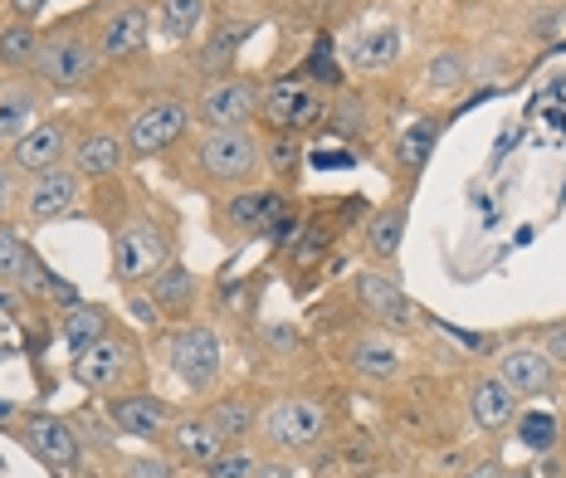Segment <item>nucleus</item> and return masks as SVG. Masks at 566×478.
Instances as JSON below:
<instances>
[{
	"label": "nucleus",
	"mask_w": 566,
	"mask_h": 478,
	"mask_svg": "<svg viewBox=\"0 0 566 478\" xmlns=\"http://www.w3.org/2000/svg\"><path fill=\"white\" fill-rule=\"evenodd\" d=\"M279 210H283V195L274 191V185H254V191L230 195L226 225L240 230V235H264V230L279 220Z\"/></svg>",
	"instance_id": "obj_17"
},
{
	"label": "nucleus",
	"mask_w": 566,
	"mask_h": 478,
	"mask_svg": "<svg viewBox=\"0 0 566 478\" xmlns=\"http://www.w3.org/2000/svg\"><path fill=\"white\" fill-rule=\"evenodd\" d=\"M34 60H40V34H34L30 25L0 30V64L6 68H34Z\"/></svg>",
	"instance_id": "obj_29"
},
{
	"label": "nucleus",
	"mask_w": 566,
	"mask_h": 478,
	"mask_svg": "<svg viewBox=\"0 0 566 478\" xmlns=\"http://www.w3.org/2000/svg\"><path fill=\"white\" fill-rule=\"evenodd\" d=\"M108 415H113V425L123 429V435H133V439H161V429L171 425V411L147 391L117 395V401L108 405Z\"/></svg>",
	"instance_id": "obj_16"
},
{
	"label": "nucleus",
	"mask_w": 566,
	"mask_h": 478,
	"mask_svg": "<svg viewBox=\"0 0 566 478\" xmlns=\"http://www.w3.org/2000/svg\"><path fill=\"white\" fill-rule=\"evenodd\" d=\"M34 93L30 88H20V84H10V88H0V147H15L20 137L34 127Z\"/></svg>",
	"instance_id": "obj_24"
},
{
	"label": "nucleus",
	"mask_w": 566,
	"mask_h": 478,
	"mask_svg": "<svg viewBox=\"0 0 566 478\" xmlns=\"http://www.w3.org/2000/svg\"><path fill=\"white\" fill-rule=\"evenodd\" d=\"M20 195V185H15V167H0V215L10 210V201Z\"/></svg>",
	"instance_id": "obj_40"
},
{
	"label": "nucleus",
	"mask_w": 566,
	"mask_h": 478,
	"mask_svg": "<svg viewBox=\"0 0 566 478\" xmlns=\"http://www.w3.org/2000/svg\"><path fill=\"white\" fill-rule=\"evenodd\" d=\"M424 147H430V127H416V132L406 137V157H416V161H420V157H424Z\"/></svg>",
	"instance_id": "obj_42"
},
{
	"label": "nucleus",
	"mask_w": 566,
	"mask_h": 478,
	"mask_svg": "<svg viewBox=\"0 0 566 478\" xmlns=\"http://www.w3.org/2000/svg\"><path fill=\"white\" fill-rule=\"evenodd\" d=\"M20 439H25L50 469H74L78 464V435H74V425L59 415H30L25 425H20Z\"/></svg>",
	"instance_id": "obj_12"
},
{
	"label": "nucleus",
	"mask_w": 566,
	"mask_h": 478,
	"mask_svg": "<svg viewBox=\"0 0 566 478\" xmlns=\"http://www.w3.org/2000/svg\"><path fill=\"white\" fill-rule=\"evenodd\" d=\"M503 478H527V474H503Z\"/></svg>",
	"instance_id": "obj_47"
},
{
	"label": "nucleus",
	"mask_w": 566,
	"mask_h": 478,
	"mask_svg": "<svg viewBox=\"0 0 566 478\" xmlns=\"http://www.w3.org/2000/svg\"><path fill=\"white\" fill-rule=\"evenodd\" d=\"M98 337H108V312L93 308V302H74L64 318V342L74 347V352H84V347H93Z\"/></svg>",
	"instance_id": "obj_26"
},
{
	"label": "nucleus",
	"mask_w": 566,
	"mask_h": 478,
	"mask_svg": "<svg viewBox=\"0 0 566 478\" xmlns=\"http://www.w3.org/2000/svg\"><path fill=\"white\" fill-rule=\"evenodd\" d=\"M200 6H206V0H167V6H161V34H167V40H191V30H196V20H200Z\"/></svg>",
	"instance_id": "obj_31"
},
{
	"label": "nucleus",
	"mask_w": 566,
	"mask_h": 478,
	"mask_svg": "<svg viewBox=\"0 0 566 478\" xmlns=\"http://www.w3.org/2000/svg\"><path fill=\"white\" fill-rule=\"evenodd\" d=\"M259 113L279 127V132H303V127L327 118V98L303 78H274L259 88Z\"/></svg>",
	"instance_id": "obj_4"
},
{
	"label": "nucleus",
	"mask_w": 566,
	"mask_h": 478,
	"mask_svg": "<svg viewBox=\"0 0 566 478\" xmlns=\"http://www.w3.org/2000/svg\"><path fill=\"white\" fill-rule=\"evenodd\" d=\"M469 478H503V469H499V464H483V469H474Z\"/></svg>",
	"instance_id": "obj_45"
},
{
	"label": "nucleus",
	"mask_w": 566,
	"mask_h": 478,
	"mask_svg": "<svg viewBox=\"0 0 566 478\" xmlns=\"http://www.w3.org/2000/svg\"><path fill=\"white\" fill-rule=\"evenodd\" d=\"M542 352L552 357V367H566V322H557V328L542 332Z\"/></svg>",
	"instance_id": "obj_39"
},
{
	"label": "nucleus",
	"mask_w": 566,
	"mask_h": 478,
	"mask_svg": "<svg viewBox=\"0 0 566 478\" xmlns=\"http://www.w3.org/2000/svg\"><path fill=\"white\" fill-rule=\"evenodd\" d=\"M74 171L84 181H103V177H113V171H123V161H127V147H123V137H113V132H93L84 137V142L74 147Z\"/></svg>",
	"instance_id": "obj_20"
},
{
	"label": "nucleus",
	"mask_w": 566,
	"mask_h": 478,
	"mask_svg": "<svg viewBox=\"0 0 566 478\" xmlns=\"http://www.w3.org/2000/svg\"><path fill=\"white\" fill-rule=\"evenodd\" d=\"M69 161V127L50 118V123H34L15 147H10V167L25 171V177H44V171H59Z\"/></svg>",
	"instance_id": "obj_9"
},
{
	"label": "nucleus",
	"mask_w": 566,
	"mask_h": 478,
	"mask_svg": "<svg viewBox=\"0 0 566 478\" xmlns=\"http://www.w3.org/2000/svg\"><path fill=\"white\" fill-rule=\"evenodd\" d=\"M186 127H191V108H186L181 98H157L142 113H133V123H127V151H133V157H157Z\"/></svg>",
	"instance_id": "obj_6"
},
{
	"label": "nucleus",
	"mask_w": 566,
	"mask_h": 478,
	"mask_svg": "<svg viewBox=\"0 0 566 478\" xmlns=\"http://www.w3.org/2000/svg\"><path fill=\"white\" fill-rule=\"evenodd\" d=\"M562 439H566V425H562Z\"/></svg>",
	"instance_id": "obj_48"
},
{
	"label": "nucleus",
	"mask_w": 566,
	"mask_h": 478,
	"mask_svg": "<svg viewBox=\"0 0 566 478\" xmlns=\"http://www.w3.org/2000/svg\"><path fill=\"white\" fill-rule=\"evenodd\" d=\"M196 167L220 185H240L264 167V142L250 127H216L196 142Z\"/></svg>",
	"instance_id": "obj_1"
},
{
	"label": "nucleus",
	"mask_w": 566,
	"mask_h": 478,
	"mask_svg": "<svg viewBox=\"0 0 566 478\" xmlns=\"http://www.w3.org/2000/svg\"><path fill=\"white\" fill-rule=\"evenodd\" d=\"M264 337H269V347H274V352H293V347H298V332H293V328H269Z\"/></svg>",
	"instance_id": "obj_41"
},
{
	"label": "nucleus",
	"mask_w": 566,
	"mask_h": 478,
	"mask_svg": "<svg viewBox=\"0 0 566 478\" xmlns=\"http://www.w3.org/2000/svg\"><path fill=\"white\" fill-rule=\"evenodd\" d=\"M298 157H303V147L293 142V137H279V142H269V147H264V167L274 171L279 181H289L293 171H298Z\"/></svg>",
	"instance_id": "obj_35"
},
{
	"label": "nucleus",
	"mask_w": 566,
	"mask_h": 478,
	"mask_svg": "<svg viewBox=\"0 0 566 478\" xmlns=\"http://www.w3.org/2000/svg\"><path fill=\"white\" fill-rule=\"evenodd\" d=\"M127 312H133L137 328H157L161 322V308H157V298L151 294H127Z\"/></svg>",
	"instance_id": "obj_37"
},
{
	"label": "nucleus",
	"mask_w": 566,
	"mask_h": 478,
	"mask_svg": "<svg viewBox=\"0 0 566 478\" xmlns=\"http://www.w3.org/2000/svg\"><path fill=\"white\" fill-rule=\"evenodd\" d=\"M167 361H171V371H176V376H181L191 391H210V386L220 381V337H216V328L196 322V328L171 332Z\"/></svg>",
	"instance_id": "obj_5"
},
{
	"label": "nucleus",
	"mask_w": 566,
	"mask_h": 478,
	"mask_svg": "<svg viewBox=\"0 0 566 478\" xmlns=\"http://www.w3.org/2000/svg\"><path fill=\"white\" fill-rule=\"evenodd\" d=\"M400 240H406V205L376 210L371 225H367V249H371V259H396V254H400Z\"/></svg>",
	"instance_id": "obj_25"
},
{
	"label": "nucleus",
	"mask_w": 566,
	"mask_h": 478,
	"mask_svg": "<svg viewBox=\"0 0 566 478\" xmlns=\"http://www.w3.org/2000/svg\"><path fill=\"white\" fill-rule=\"evenodd\" d=\"M171 445L206 469V464L226 449V435H220V425L210 415H181V419H171Z\"/></svg>",
	"instance_id": "obj_18"
},
{
	"label": "nucleus",
	"mask_w": 566,
	"mask_h": 478,
	"mask_svg": "<svg viewBox=\"0 0 566 478\" xmlns=\"http://www.w3.org/2000/svg\"><path fill=\"white\" fill-rule=\"evenodd\" d=\"M352 367L371 381H391V376H400L406 357H400V347L391 342V337H361V342L352 347Z\"/></svg>",
	"instance_id": "obj_22"
},
{
	"label": "nucleus",
	"mask_w": 566,
	"mask_h": 478,
	"mask_svg": "<svg viewBox=\"0 0 566 478\" xmlns=\"http://www.w3.org/2000/svg\"><path fill=\"white\" fill-rule=\"evenodd\" d=\"M10 6H15L20 15H25V20H34V15H40V10H44V6H50V0H10Z\"/></svg>",
	"instance_id": "obj_44"
},
{
	"label": "nucleus",
	"mask_w": 566,
	"mask_h": 478,
	"mask_svg": "<svg viewBox=\"0 0 566 478\" xmlns=\"http://www.w3.org/2000/svg\"><path fill=\"white\" fill-rule=\"evenodd\" d=\"M10 415H15V405H6V401H0V419H10Z\"/></svg>",
	"instance_id": "obj_46"
},
{
	"label": "nucleus",
	"mask_w": 566,
	"mask_h": 478,
	"mask_svg": "<svg viewBox=\"0 0 566 478\" xmlns=\"http://www.w3.org/2000/svg\"><path fill=\"white\" fill-rule=\"evenodd\" d=\"M254 478H298V474H293L289 464H259V474H254Z\"/></svg>",
	"instance_id": "obj_43"
},
{
	"label": "nucleus",
	"mask_w": 566,
	"mask_h": 478,
	"mask_svg": "<svg viewBox=\"0 0 566 478\" xmlns=\"http://www.w3.org/2000/svg\"><path fill=\"white\" fill-rule=\"evenodd\" d=\"M133 371H137V352L123 342V337H98V342L84 347V352L74 357V381L84 391H93V395L117 391Z\"/></svg>",
	"instance_id": "obj_7"
},
{
	"label": "nucleus",
	"mask_w": 566,
	"mask_h": 478,
	"mask_svg": "<svg viewBox=\"0 0 566 478\" xmlns=\"http://www.w3.org/2000/svg\"><path fill=\"white\" fill-rule=\"evenodd\" d=\"M196 274L186 269V264H161L157 274H151V298H157L161 312H186L196 302Z\"/></svg>",
	"instance_id": "obj_23"
},
{
	"label": "nucleus",
	"mask_w": 566,
	"mask_h": 478,
	"mask_svg": "<svg viewBox=\"0 0 566 478\" xmlns=\"http://www.w3.org/2000/svg\"><path fill=\"white\" fill-rule=\"evenodd\" d=\"M259 454L254 449H244V445H226L216 454V459L206 464V478H254L259 474Z\"/></svg>",
	"instance_id": "obj_30"
},
{
	"label": "nucleus",
	"mask_w": 566,
	"mask_h": 478,
	"mask_svg": "<svg viewBox=\"0 0 566 478\" xmlns=\"http://www.w3.org/2000/svg\"><path fill=\"white\" fill-rule=\"evenodd\" d=\"M161 254H167V240L157 235L151 225H133V230H117L113 240V274L123 278H137V274H157L161 269Z\"/></svg>",
	"instance_id": "obj_14"
},
{
	"label": "nucleus",
	"mask_w": 566,
	"mask_h": 478,
	"mask_svg": "<svg viewBox=\"0 0 566 478\" xmlns=\"http://www.w3.org/2000/svg\"><path fill=\"white\" fill-rule=\"evenodd\" d=\"M123 478H176L171 459H157V454H137V459L123 464Z\"/></svg>",
	"instance_id": "obj_36"
},
{
	"label": "nucleus",
	"mask_w": 566,
	"mask_h": 478,
	"mask_svg": "<svg viewBox=\"0 0 566 478\" xmlns=\"http://www.w3.org/2000/svg\"><path fill=\"white\" fill-rule=\"evenodd\" d=\"M259 429H264V439L274 449H313L317 439L327 435V411L317 401H308V395H289V401H274L264 411V419H259Z\"/></svg>",
	"instance_id": "obj_3"
},
{
	"label": "nucleus",
	"mask_w": 566,
	"mask_h": 478,
	"mask_svg": "<svg viewBox=\"0 0 566 478\" xmlns=\"http://www.w3.org/2000/svg\"><path fill=\"white\" fill-rule=\"evenodd\" d=\"M147 44V10L142 6H123L117 15H108V25L98 34V54L103 60H127Z\"/></svg>",
	"instance_id": "obj_19"
},
{
	"label": "nucleus",
	"mask_w": 566,
	"mask_h": 478,
	"mask_svg": "<svg viewBox=\"0 0 566 478\" xmlns=\"http://www.w3.org/2000/svg\"><path fill=\"white\" fill-rule=\"evenodd\" d=\"M400 30H361L357 40L347 44V64L352 68H361V74H376V68H391L396 60H400Z\"/></svg>",
	"instance_id": "obj_21"
},
{
	"label": "nucleus",
	"mask_w": 566,
	"mask_h": 478,
	"mask_svg": "<svg viewBox=\"0 0 566 478\" xmlns=\"http://www.w3.org/2000/svg\"><path fill=\"white\" fill-rule=\"evenodd\" d=\"M313 74L317 78H327V84H342V74H337V64H333V40H323V44H317V50H313Z\"/></svg>",
	"instance_id": "obj_38"
},
{
	"label": "nucleus",
	"mask_w": 566,
	"mask_h": 478,
	"mask_svg": "<svg viewBox=\"0 0 566 478\" xmlns=\"http://www.w3.org/2000/svg\"><path fill=\"white\" fill-rule=\"evenodd\" d=\"M357 298H361V308L371 312V318H381L386 328H400V332H410L420 322V308L406 298V288L396 284L391 274H357Z\"/></svg>",
	"instance_id": "obj_10"
},
{
	"label": "nucleus",
	"mask_w": 566,
	"mask_h": 478,
	"mask_svg": "<svg viewBox=\"0 0 566 478\" xmlns=\"http://www.w3.org/2000/svg\"><path fill=\"white\" fill-rule=\"evenodd\" d=\"M254 113H259V84L240 74L216 78L196 103V118L206 123V132H216V127H250Z\"/></svg>",
	"instance_id": "obj_8"
},
{
	"label": "nucleus",
	"mask_w": 566,
	"mask_h": 478,
	"mask_svg": "<svg viewBox=\"0 0 566 478\" xmlns=\"http://www.w3.org/2000/svg\"><path fill=\"white\" fill-rule=\"evenodd\" d=\"M250 34H254V20H226V25L210 34L206 50H200V68H226Z\"/></svg>",
	"instance_id": "obj_27"
},
{
	"label": "nucleus",
	"mask_w": 566,
	"mask_h": 478,
	"mask_svg": "<svg viewBox=\"0 0 566 478\" xmlns=\"http://www.w3.org/2000/svg\"><path fill=\"white\" fill-rule=\"evenodd\" d=\"M30 269H34V259H30L25 240L10 235V230H0V278H10V284H25Z\"/></svg>",
	"instance_id": "obj_33"
},
{
	"label": "nucleus",
	"mask_w": 566,
	"mask_h": 478,
	"mask_svg": "<svg viewBox=\"0 0 566 478\" xmlns=\"http://www.w3.org/2000/svg\"><path fill=\"white\" fill-rule=\"evenodd\" d=\"M517 429H523V445L537 449V454H547V449L562 439L557 415H542V411H537V415H523V425H517Z\"/></svg>",
	"instance_id": "obj_34"
},
{
	"label": "nucleus",
	"mask_w": 566,
	"mask_h": 478,
	"mask_svg": "<svg viewBox=\"0 0 566 478\" xmlns=\"http://www.w3.org/2000/svg\"><path fill=\"white\" fill-rule=\"evenodd\" d=\"M499 376L509 381V391L517 395V401H527V395L552 391L557 367H552V357L542 352V347H509V352L499 357Z\"/></svg>",
	"instance_id": "obj_13"
},
{
	"label": "nucleus",
	"mask_w": 566,
	"mask_h": 478,
	"mask_svg": "<svg viewBox=\"0 0 566 478\" xmlns=\"http://www.w3.org/2000/svg\"><path fill=\"white\" fill-rule=\"evenodd\" d=\"M469 415H474V425L483 435H499L517 415V395L509 391V381H503L499 371H483L474 386H469Z\"/></svg>",
	"instance_id": "obj_15"
},
{
	"label": "nucleus",
	"mask_w": 566,
	"mask_h": 478,
	"mask_svg": "<svg viewBox=\"0 0 566 478\" xmlns=\"http://www.w3.org/2000/svg\"><path fill=\"white\" fill-rule=\"evenodd\" d=\"M206 415L220 425L226 445H244V435H254V425H259V415H254L250 401H216Z\"/></svg>",
	"instance_id": "obj_28"
},
{
	"label": "nucleus",
	"mask_w": 566,
	"mask_h": 478,
	"mask_svg": "<svg viewBox=\"0 0 566 478\" xmlns=\"http://www.w3.org/2000/svg\"><path fill=\"white\" fill-rule=\"evenodd\" d=\"M78 191H84V177H78V171H69V167L44 171V177H30L25 215L34 220V225H50V220H59L64 210H74Z\"/></svg>",
	"instance_id": "obj_11"
},
{
	"label": "nucleus",
	"mask_w": 566,
	"mask_h": 478,
	"mask_svg": "<svg viewBox=\"0 0 566 478\" xmlns=\"http://www.w3.org/2000/svg\"><path fill=\"white\" fill-rule=\"evenodd\" d=\"M98 40H88V34H54V40H40V60H34V78L50 88H84L93 78V68H98Z\"/></svg>",
	"instance_id": "obj_2"
},
{
	"label": "nucleus",
	"mask_w": 566,
	"mask_h": 478,
	"mask_svg": "<svg viewBox=\"0 0 566 478\" xmlns=\"http://www.w3.org/2000/svg\"><path fill=\"white\" fill-rule=\"evenodd\" d=\"M464 78H469V68H464V60L459 54H434L430 64H424V84H430L434 93H454V88H464Z\"/></svg>",
	"instance_id": "obj_32"
}]
</instances>
